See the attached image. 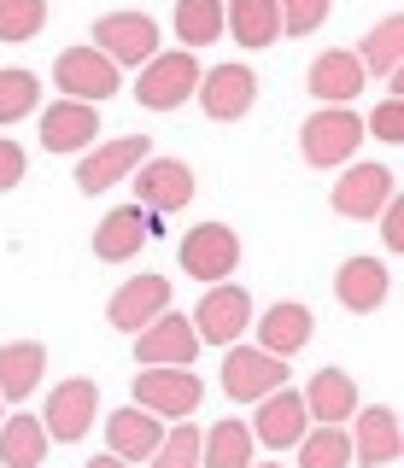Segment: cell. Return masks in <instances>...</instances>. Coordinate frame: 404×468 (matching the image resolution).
Returning a JSON list of instances; mask_svg holds the SVG:
<instances>
[{
	"label": "cell",
	"instance_id": "cell-1",
	"mask_svg": "<svg viewBox=\"0 0 404 468\" xmlns=\"http://www.w3.org/2000/svg\"><path fill=\"white\" fill-rule=\"evenodd\" d=\"M357 146H364V117H357L352 106H316L305 123H299V153H305L311 170L352 165Z\"/></svg>",
	"mask_w": 404,
	"mask_h": 468
},
{
	"label": "cell",
	"instance_id": "cell-2",
	"mask_svg": "<svg viewBox=\"0 0 404 468\" xmlns=\"http://www.w3.org/2000/svg\"><path fill=\"white\" fill-rule=\"evenodd\" d=\"M194 88H199V58L176 48V53H153L147 65H141V77H135V100L147 112H176L194 100Z\"/></svg>",
	"mask_w": 404,
	"mask_h": 468
},
{
	"label": "cell",
	"instance_id": "cell-3",
	"mask_svg": "<svg viewBox=\"0 0 404 468\" xmlns=\"http://www.w3.org/2000/svg\"><path fill=\"white\" fill-rule=\"evenodd\" d=\"M53 82H59V100H82V106L123 94V70L100 48H65L53 58Z\"/></svg>",
	"mask_w": 404,
	"mask_h": 468
},
{
	"label": "cell",
	"instance_id": "cell-4",
	"mask_svg": "<svg viewBox=\"0 0 404 468\" xmlns=\"http://www.w3.org/2000/svg\"><path fill=\"white\" fill-rule=\"evenodd\" d=\"M187 322H194L199 346H240V334L252 328V299H247V287H235V282L206 287Z\"/></svg>",
	"mask_w": 404,
	"mask_h": 468
},
{
	"label": "cell",
	"instance_id": "cell-5",
	"mask_svg": "<svg viewBox=\"0 0 404 468\" xmlns=\"http://www.w3.org/2000/svg\"><path fill=\"white\" fill-rule=\"evenodd\" d=\"M194 357H199V334H194V322L182 311L153 316L147 328L135 334V363L141 369H194Z\"/></svg>",
	"mask_w": 404,
	"mask_h": 468
},
{
	"label": "cell",
	"instance_id": "cell-6",
	"mask_svg": "<svg viewBox=\"0 0 404 468\" xmlns=\"http://www.w3.org/2000/svg\"><path fill=\"white\" fill-rule=\"evenodd\" d=\"M206 399V380L194 369H147L135 375V410H147L158 421H187Z\"/></svg>",
	"mask_w": 404,
	"mask_h": 468
},
{
	"label": "cell",
	"instance_id": "cell-7",
	"mask_svg": "<svg viewBox=\"0 0 404 468\" xmlns=\"http://www.w3.org/2000/svg\"><path fill=\"white\" fill-rule=\"evenodd\" d=\"M94 421H100V387H94L89 375H70V380H59V387L48 392V410H41V428H48V439L77 445Z\"/></svg>",
	"mask_w": 404,
	"mask_h": 468
},
{
	"label": "cell",
	"instance_id": "cell-8",
	"mask_svg": "<svg viewBox=\"0 0 404 468\" xmlns=\"http://www.w3.org/2000/svg\"><path fill=\"white\" fill-rule=\"evenodd\" d=\"M129 187H135V205L153 217H170L182 211V205H194V170L182 165V158H141L135 176H129Z\"/></svg>",
	"mask_w": 404,
	"mask_h": 468
},
{
	"label": "cell",
	"instance_id": "cell-9",
	"mask_svg": "<svg viewBox=\"0 0 404 468\" xmlns=\"http://www.w3.org/2000/svg\"><path fill=\"white\" fill-rule=\"evenodd\" d=\"M194 100L206 106L211 123H240V117L252 112V100H258V77H252V65H240V58H229V65H211L206 77H199Z\"/></svg>",
	"mask_w": 404,
	"mask_h": 468
},
{
	"label": "cell",
	"instance_id": "cell-10",
	"mask_svg": "<svg viewBox=\"0 0 404 468\" xmlns=\"http://www.w3.org/2000/svg\"><path fill=\"white\" fill-rule=\"evenodd\" d=\"M276 387H287V357H270L258 346H229L223 351V392L235 404H258Z\"/></svg>",
	"mask_w": 404,
	"mask_h": 468
},
{
	"label": "cell",
	"instance_id": "cell-11",
	"mask_svg": "<svg viewBox=\"0 0 404 468\" xmlns=\"http://www.w3.org/2000/svg\"><path fill=\"white\" fill-rule=\"evenodd\" d=\"M393 194H399V182H393L387 165H346V176L335 182L328 205H335V217H346V223H369V217L387 211Z\"/></svg>",
	"mask_w": 404,
	"mask_h": 468
},
{
	"label": "cell",
	"instance_id": "cell-12",
	"mask_svg": "<svg viewBox=\"0 0 404 468\" xmlns=\"http://www.w3.org/2000/svg\"><path fill=\"white\" fill-rule=\"evenodd\" d=\"M240 263V234L229 223H199L182 234V270L194 282H229Z\"/></svg>",
	"mask_w": 404,
	"mask_h": 468
},
{
	"label": "cell",
	"instance_id": "cell-13",
	"mask_svg": "<svg viewBox=\"0 0 404 468\" xmlns=\"http://www.w3.org/2000/svg\"><path fill=\"white\" fill-rule=\"evenodd\" d=\"M94 48L112 58V65H147L158 53V24L147 12H106V18H94Z\"/></svg>",
	"mask_w": 404,
	"mask_h": 468
},
{
	"label": "cell",
	"instance_id": "cell-14",
	"mask_svg": "<svg viewBox=\"0 0 404 468\" xmlns=\"http://www.w3.org/2000/svg\"><path fill=\"white\" fill-rule=\"evenodd\" d=\"M357 428H352V463L364 468H393L404 451V428H399V410L393 404H357Z\"/></svg>",
	"mask_w": 404,
	"mask_h": 468
},
{
	"label": "cell",
	"instance_id": "cell-15",
	"mask_svg": "<svg viewBox=\"0 0 404 468\" xmlns=\"http://www.w3.org/2000/svg\"><path fill=\"white\" fill-rule=\"evenodd\" d=\"M153 234H165V217L141 211V205H118V211H106V217H100V229H94V258L129 263L141 246L153 240Z\"/></svg>",
	"mask_w": 404,
	"mask_h": 468
},
{
	"label": "cell",
	"instance_id": "cell-16",
	"mask_svg": "<svg viewBox=\"0 0 404 468\" xmlns=\"http://www.w3.org/2000/svg\"><path fill=\"white\" fill-rule=\"evenodd\" d=\"M364 82L369 77H364V65H357L352 48H323L305 70V94L323 100V106H352V100L364 94Z\"/></svg>",
	"mask_w": 404,
	"mask_h": 468
},
{
	"label": "cell",
	"instance_id": "cell-17",
	"mask_svg": "<svg viewBox=\"0 0 404 468\" xmlns=\"http://www.w3.org/2000/svg\"><path fill=\"white\" fill-rule=\"evenodd\" d=\"M141 158H153L147 153V135H118V141H100L89 158L77 165V187L82 194H106V187H118L135 176Z\"/></svg>",
	"mask_w": 404,
	"mask_h": 468
},
{
	"label": "cell",
	"instance_id": "cell-18",
	"mask_svg": "<svg viewBox=\"0 0 404 468\" xmlns=\"http://www.w3.org/2000/svg\"><path fill=\"white\" fill-rule=\"evenodd\" d=\"M165 311H170V282H165V275H129V282L112 292L106 322L123 328V334H141L153 316H165Z\"/></svg>",
	"mask_w": 404,
	"mask_h": 468
},
{
	"label": "cell",
	"instance_id": "cell-19",
	"mask_svg": "<svg viewBox=\"0 0 404 468\" xmlns=\"http://www.w3.org/2000/svg\"><path fill=\"white\" fill-rule=\"evenodd\" d=\"M387 292H393V275H387L381 258H346L335 270V299H340V311H352V316L381 311Z\"/></svg>",
	"mask_w": 404,
	"mask_h": 468
},
{
	"label": "cell",
	"instance_id": "cell-20",
	"mask_svg": "<svg viewBox=\"0 0 404 468\" xmlns=\"http://www.w3.org/2000/svg\"><path fill=\"white\" fill-rule=\"evenodd\" d=\"M311 433V416H305V399L293 387H276L270 399H258V421H252V439L270 451H287Z\"/></svg>",
	"mask_w": 404,
	"mask_h": 468
},
{
	"label": "cell",
	"instance_id": "cell-21",
	"mask_svg": "<svg viewBox=\"0 0 404 468\" xmlns=\"http://www.w3.org/2000/svg\"><path fill=\"white\" fill-rule=\"evenodd\" d=\"M311 334H316V316H311V304H299V299H282V304H270V311L258 316V351H270V357L305 351Z\"/></svg>",
	"mask_w": 404,
	"mask_h": 468
},
{
	"label": "cell",
	"instance_id": "cell-22",
	"mask_svg": "<svg viewBox=\"0 0 404 468\" xmlns=\"http://www.w3.org/2000/svg\"><path fill=\"white\" fill-rule=\"evenodd\" d=\"M89 141H100V112L82 100H53L41 112V146L48 153H82Z\"/></svg>",
	"mask_w": 404,
	"mask_h": 468
},
{
	"label": "cell",
	"instance_id": "cell-23",
	"mask_svg": "<svg viewBox=\"0 0 404 468\" xmlns=\"http://www.w3.org/2000/svg\"><path fill=\"white\" fill-rule=\"evenodd\" d=\"M299 399H305V416L316 421V428H340V421L357 416V380L346 369H316Z\"/></svg>",
	"mask_w": 404,
	"mask_h": 468
},
{
	"label": "cell",
	"instance_id": "cell-24",
	"mask_svg": "<svg viewBox=\"0 0 404 468\" xmlns=\"http://www.w3.org/2000/svg\"><path fill=\"white\" fill-rule=\"evenodd\" d=\"M158 439H165V421H158V416H147V410H135V404L112 410V421H106V451H112V457L147 463L158 451Z\"/></svg>",
	"mask_w": 404,
	"mask_h": 468
},
{
	"label": "cell",
	"instance_id": "cell-25",
	"mask_svg": "<svg viewBox=\"0 0 404 468\" xmlns=\"http://www.w3.org/2000/svg\"><path fill=\"white\" fill-rule=\"evenodd\" d=\"M41 375H48V346H41V340H12V346H0V399L24 404V399L41 387Z\"/></svg>",
	"mask_w": 404,
	"mask_h": 468
},
{
	"label": "cell",
	"instance_id": "cell-26",
	"mask_svg": "<svg viewBox=\"0 0 404 468\" xmlns=\"http://www.w3.org/2000/svg\"><path fill=\"white\" fill-rule=\"evenodd\" d=\"M223 29L240 41V48H276L282 41V18L276 0H223Z\"/></svg>",
	"mask_w": 404,
	"mask_h": 468
},
{
	"label": "cell",
	"instance_id": "cell-27",
	"mask_svg": "<svg viewBox=\"0 0 404 468\" xmlns=\"http://www.w3.org/2000/svg\"><path fill=\"white\" fill-rule=\"evenodd\" d=\"M48 428H41V416H6L0 421V468H41L48 463Z\"/></svg>",
	"mask_w": 404,
	"mask_h": 468
},
{
	"label": "cell",
	"instance_id": "cell-28",
	"mask_svg": "<svg viewBox=\"0 0 404 468\" xmlns=\"http://www.w3.org/2000/svg\"><path fill=\"white\" fill-rule=\"evenodd\" d=\"M357 65H364V77H387V82L399 77V65H404V18H399V12H393V18H381L364 36Z\"/></svg>",
	"mask_w": 404,
	"mask_h": 468
},
{
	"label": "cell",
	"instance_id": "cell-29",
	"mask_svg": "<svg viewBox=\"0 0 404 468\" xmlns=\"http://www.w3.org/2000/svg\"><path fill=\"white\" fill-rule=\"evenodd\" d=\"M199 463L206 468H252V428L247 421H211L199 439Z\"/></svg>",
	"mask_w": 404,
	"mask_h": 468
},
{
	"label": "cell",
	"instance_id": "cell-30",
	"mask_svg": "<svg viewBox=\"0 0 404 468\" xmlns=\"http://www.w3.org/2000/svg\"><path fill=\"white\" fill-rule=\"evenodd\" d=\"M223 36V0H176V41L187 53Z\"/></svg>",
	"mask_w": 404,
	"mask_h": 468
},
{
	"label": "cell",
	"instance_id": "cell-31",
	"mask_svg": "<svg viewBox=\"0 0 404 468\" xmlns=\"http://www.w3.org/2000/svg\"><path fill=\"white\" fill-rule=\"evenodd\" d=\"M41 112V77L36 70H0V123H24Z\"/></svg>",
	"mask_w": 404,
	"mask_h": 468
},
{
	"label": "cell",
	"instance_id": "cell-32",
	"mask_svg": "<svg viewBox=\"0 0 404 468\" xmlns=\"http://www.w3.org/2000/svg\"><path fill=\"white\" fill-rule=\"evenodd\" d=\"M346 463H352L346 428H311L299 439V468H346Z\"/></svg>",
	"mask_w": 404,
	"mask_h": 468
},
{
	"label": "cell",
	"instance_id": "cell-33",
	"mask_svg": "<svg viewBox=\"0 0 404 468\" xmlns=\"http://www.w3.org/2000/svg\"><path fill=\"white\" fill-rule=\"evenodd\" d=\"M48 29V0H0V41H30Z\"/></svg>",
	"mask_w": 404,
	"mask_h": 468
},
{
	"label": "cell",
	"instance_id": "cell-34",
	"mask_svg": "<svg viewBox=\"0 0 404 468\" xmlns=\"http://www.w3.org/2000/svg\"><path fill=\"white\" fill-rule=\"evenodd\" d=\"M147 463L153 468H199V428H194V421H176V428L158 439V451Z\"/></svg>",
	"mask_w": 404,
	"mask_h": 468
},
{
	"label": "cell",
	"instance_id": "cell-35",
	"mask_svg": "<svg viewBox=\"0 0 404 468\" xmlns=\"http://www.w3.org/2000/svg\"><path fill=\"white\" fill-rule=\"evenodd\" d=\"M282 36H316L328 24V0H276Z\"/></svg>",
	"mask_w": 404,
	"mask_h": 468
},
{
	"label": "cell",
	"instance_id": "cell-36",
	"mask_svg": "<svg viewBox=\"0 0 404 468\" xmlns=\"http://www.w3.org/2000/svg\"><path fill=\"white\" fill-rule=\"evenodd\" d=\"M364 135L387 141V146H399V141H404V100H399V82H393V94H387L381 106L364 117Z\"/></svg>",
	"mask_w": 404,
	"mask_h": 468
},
{
	"label": "cell",
	"instance_id": "cell-37",
	"mask_svg": "<svg viewBox=\"0 0 404 468\" xmlns=\"http://www.w3.org/2000/svg\"><path fill=\"white\" fill-rule=\"evenodd\" d=\"M24 170H30L24 146H18V141H0V194H12V187L24 182Z\"/></svg>",
	"mask_w": 404,
	"mask_h": 468
},
{
	"label": "cell",
	"instance_id": "cell-38",
	"mask_svg": "<svg viewBox=\"0 0 404 468\" xmlns=\"http://www.w3.org/2000/svg\"><path fill=\"white\" fill-rule=\"evenodd\" d=\"M381 240L393 246V258L404 252V199H399V194L387 199V211H381Z\"/></svg>",
	"mask_w": 404,
	"mask_h": 468
},
{
	"label": "cell",
	"instance_id": "cell-39",
	"mask_svg": "<svg viewBox=\"0 0 404 468\" xmlns=\"http://www.w3.org/2000/svg\"><path fill=\"white\" fill-rule=\"evenodd\" d=\"M82 468H135V463H123V457H112V451H100V457H89Z\"/></svg>",
	"mask_w": 404,
	"mask_h": 468
},
{
	"label": "cell",
	"instance_id": "cell-40",
	"mask_svg": "<svg viewBox=\"0 0 404 468\" xmlns=\"http://www.w3.org/2000/svg\"><path fill=\"white\" fill-rule=\"evenodd\" d=\"M252 468H282V463H252Z\"/></svg>",
	"mask_w": 404,
	"mask_h": 468
},
{
	"label": "cell",
	"instance_id": "cell-41",
	"mask_svg": "<svg viewBox=\"0 0 404 468\" xmlns=\"http://www.w3.org/2000/svg\"><path fill=\"white\" fill-rule=\"evenodd\" d=\"M0 404H6V399H0ZM0 421H6V416H0Z\"/></svg>",
	"mask_w": 404,
	"mask_h": 468
}]
</instances>
